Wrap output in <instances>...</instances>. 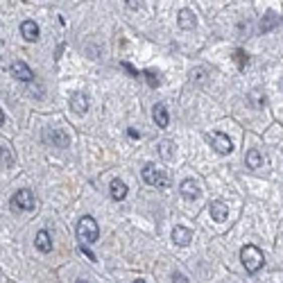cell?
Instances as JSON below:
<instances>
[{"mask_svg": "<svg viewBox=\"0 0 283 283\" xmlns=\"http://www.w3.org/2000/svg\"><path fill=\"white\" fill-rule=\"evenodd\" d=\"M98 238H100V227H98L96 218L91 215H84L77 224V240L79 245H96Z\"/></svg>", "mask_w": 283, "mask_h": 283, "instance_id": "cell-1", "label": "cell"}, {"mask_svg": "<svg viewBox=\"0 0 283 283\" xmlns=\"http://www.w3.org/2000/svg\"><path fill=\"white\" fill-rule=\"evenodd\" d=\"M240 260H242V265H245V269L249 274H256L265 265L263 251H260L256 245H245V247H242V249H240Z\"/></svg>", "mask_w": 283, "mask_h": 283, "instance_id": "cell-2", "label": "cell"}, {"mask_svg": "<svg viewBox=\"0 0 283 283\" xmlns=\"http://www.w3.org/2000/svg\"><path fill=\"white\" fill-rule=\"evenodd\" d=\"M143 179H145L150 186H156V188H168L170 186V179L165 177L161 170H156V165H152V163L143 165Z\"/></svg>", "mask_w": 283, "mask_h": 283, "instance_id": "cell-3", "label": "cell"}, {"mask_svg": "<svg viewBox=\"0 0 283 283\" xmlns=\"http://www.w3.org/2000/svg\"><path fill=\"white\" fill-rule=\"evenodd\" d=\"M12 206H14L16 211H32L34 206H37V200H34L32 191L21 188V191H16L14 197H12Z\"/></svg>", "mask_w": 283, "mask_h": 283, "instance_id": "cell-4", "label": "cell"}, {"mask_svg": "<svg viewBox=\"0 0 283 283\" xmlns=\"http://www.w3.org/2000/svg\"><path fill=\"white\" fill-rule=\"evenodd\" d=\"M206 141L213 145V150L218 152V154H231L233 152V143L229 141V136L222 132H211L209 136H206Z\"/></svg>", "mask_w": 283, "mask_h": 283, "instance_id": "cell-5", "label": "cell"}, {"mask_svg": "<svg viewBox=\"0 0 283 283\" xmlns=\"http://www.w3.org/2000/svg\"><path fill=\"white\" fill-rule=\"evenodd\" d=\"M209 211H211V218H213V222H224V220L229 218V206L224 204L222 200H215L209 204Z\"/></svg>", "mask_w": 283, "mask_h": 283, "instance_id": "cell-6", "label": "cell"}, {"mask_svg": "<svg viewBox=\"0 0 283 283\" xmlns=\"http://www.w3.org/2000/svg\"><path fill=\"white\" fill-rule=\"evenodd\" d=\"M12 75H14L19 82H32L34 79V73L30 70L28 64H23V61H14V64H12Z\"/></svg>", "mask_w": 283, "mask_h": 283, "instance_id": "cell-7", "label": "cell"}, {"mask_svg": "<svg viewBox=\"0 0 283 283\" xmlns=\"http://www.w3.org/2000/svg\"><path fill=\"white\" fill-rule=\"evenodd\" d=\"M172 240H174V245H179V247L191 245L193 231H191V229H186V227H181V224H177V227L172 229Z\"/></svg>", "mask_w": 283, "mask_h": 283, "instance_id": "cell-8", "label": "cell"}, {"mask_svg": "<svg viewBox=\"0 0 283 283\" xmlns=\"http://www.w3.org/2000/svg\"><path fill=\"white\" fill-rule=\"evenodd\" d=\"M70 109H73V114L84 116L88 111V98L84 93H73L70 96Z\"/></svg>", "mask_w": 283, "mask_h": 283, "instance_id": "cell-9", "label": "cell"}, {"mask_svg": "<svg viewBox=\"0 0 283 283\" xmlns=\"http://www.w3.org/2000/svg\"><path fill=\"white\" fill-rule=\"evenodd\" d=\"M179 193H181L183 200H197L200 197V186H197L195 179H186V181H181V186H179Z\"/></svg>", "mask_w": 283, "mask_h": 283, "instance_id": "cell-10", "label": "cell"}, {"mask_svg": "<svg viewBox=\"0 0 283 283\" xmlns=\"http://www.w3.org/2000/svg\"><path fill=\"white\" fill-rule=\"evenodd\" d=\"M43 141L50 143V145H55V147H66L68 145V136H66V132H61V129H52V132H48L46 136H43Z\"/></svg>", "mask_w": 283, "mask_h": 283, "instance_id": "cell-11", "label": "cell"}, {"mask_svg": "<svg viewBox=\"0 0 283 283\" xmlns=\"http://www.w3.org/2000/svg\"><path fill=\"white\" fill-rule=\"evenodd\" d=\"M195 25H197V19H195V14H193V10H188V7L179 10V28L181 30H193Z\"/></svg>", "mask_w": 283, "mask_h": 283, "instance_id": "cell-12", "label": "cell"}, {"mask_svg": "<svg viewBox=\"0 0 283 283\" xmlns=\"http://www.w3.org/2000/svg\"><path fill=\"white\" fill-rule=\"evenodd\" d=\"M21 34H23L25 41H37L39 39V25L34 21H23L21 23Z\"/></svg>", "mask_w": 283, "mask_h": 283, "instance_id": "cell-13", "label": "cell"}, {"mask_svg": "<svg viewBox=\"0 0 283 283\" xmlns=\"http://www.w3.org/2000/svg\"><path fill=\"white\" fill-rule=\"evenodd\" d=\"M152 116H154V123L159 125L161 129H165L168 127V123H170V116H168V109H165L163 105H154V109H152Z\"/></svg>", "mask_w": 283, "mask_h": 283, "instance_id": "cell-14", "label": "cell"}, {"mask_svg": "<svg viewBox=\"0 0 283 283\" xmlns=\"http://www.w3.org/2000/svg\"><path fill=\"white\" fill-rule=\"evenodd\" d=\"M34 245H37L39 251H43V254H48V251L52 249V238L48 231H39L37 236H34Z\"/></svg>", "mask_w": 283, "mask_h": 283, "instance_id": "cell-15", "label": "cell"}, {"mask_svg": "<svg viewBox=\"0 0 283 283\" xmlns=\"http://www.w3.org/2000/svg\"><path fill=\"white\" fill-rule=\"evenodd\" d=\"M127 186H125L120 179H116V181H111V197H114L116 202H120V200H125L127 197Z\"/></svg>", "mask_w": 283, "mask_h": 283, "instance_id": "cell-16", "label": "cell"}, {"mask_svg": "<svg viewBox=\"0 0 283 283\" xmlns=\"http://www.w3.org/2000/svg\"><path fill=\"white\" fill-rule=\"evenodd\" d=\"M245 163H247V168L256 170V168H260V165H263V156H260L258 150H249V152H247V156H245Z\"/></svg>", "mask_w": 283, "mask_h": 283, "instance_id": "cell-17", "label": "cell"}, {"mask_svg": "<svg viewBox=\"0 0 283 283\" xmlns=\"http://www.w3.org/2000/svg\"><path fill=\"white\" fill-rule=\"evenodd\" d=\"M174 143L172 141H161L159 143V154H161V159H165V161H170L174 156Z\"/></svg>", "mask_w": 283, "mask_h": 283, "instance_id": "cell-18", "label": "cell"}, {"mask_svg": "<svg viewBox=\"0 0 283 283\" xmlns=\"http://www.w3.org/2000/svg\"><path fill=\"white\" fill-rule=\"evenodd\" d=\"M276 23H278V16L274 14V12H267V14L263 16V23H260V32H267V30H272Z\"/></svg>", "mask_w": 283, "mask_h": 283, "instance_id": "cell-19", "label": "cell"}, {"mask_svg": "<svg viewBox=\"0 0 283 283\" xmlns=\"http://www.w3.org/2000/svg\"><path fill=\"white\" fill-rule=\"evenodd\" d=\"M233 59H236V66L240 70H245L247 64H249V57H247L245 50H240V48H236V50H233Z\"/></svg>", "mask_w": 283, "mask_h": 283, "instance_id": "cell-20", "label": "cell"}, {"mask_svg": "<svg viewBox=\"0 0 283 283\" xmlns=\"http://www.w3.org/2000/svg\"><path fill=\"white\" fill-rule=\"evenodd\" d=\"M143 75H145V82L150 84L152 88H156V86H159V84H161V75L156 73V70H145V73H143Z\"/></svg>", "mask_w": 283, "mask_h": 283, "instance_id": "cell-21", "label": "cell"}, {"mask_svg": "<svg viewBox=\"0 0 283 283\" xmlns=\"http://www.w3.org/2000/svg\"><path fill=\"white\" fill-rule=\"evenodd\" d=\"M79 249H82V251H84V254H86V258H88V260H98V258H96V254H93V251H91V249H88V247H86V245H79Z\"/></svg>", "mask_w": 283, "mask_h": 283, "instance_id": "cell-22", "label": "cell"}, {"mask_svg": "<svg viewBox=\"0 0 283 283\" xmlns=\"http://www.w3.org/2000/svg\"><path fill=\"white\" fill-rule=\"evenodd\" d=\"M123 68H125V70H127V73H132V75H134V77H138V70H136V68H134V66H132V64H127V61H123Z\"/></svg>", "mask_w": 283, "mask_h": 283, "instance_id": "cell-23", "label": "cell"}, {"mask_svg": "<svg viewBox=\"0 0 283 283\" xmlns=\"http://www.w3.org/2000/svg\"><path fill=\"white\" fill-rule=\"evenodd\" d=\"M127 136L136 141V138H141V132H136V129H134V127H129V129H127Z\"/></svg>", "mask_w": 283, "mask_h": 283, "instance_id": "cell-24", "label": "cell"}, {"mask_svg": "<svg viewBox=\"0 0 283 283\" xmlns=\"http://www.w3.org/2000/svg\"><path fill=\"white\" fill-rule=\"evenodd\" d=\"M172 283H188V278L183 276V274H174V276H172Z\"/></svg>", "mask_w": 283, "mask_h": 283, "instance_id": "cell-25", "label": "cell"}, {"mask_svg": "<svg viewBox=\"0 0 283 283\" xmlns=\"http://www.w3.org/2000/svg\"><path fill=\"white\" fill-rule=\"evenodd\" d=\"M127 5H129V7H132V10H136V7H141V3H134V0H129Z\"/></svg>", "mask_w": 283, "mask_h": 283, "instance_id": "cell-26", "label": "cell"}, {"mask_svg": "<svg viewBox=\"0 0 283 283\" xmlns=\"http://www.w3.org/2000/svg\"><path fill=\"white\" fill-rule=\"evenodd\" d=\"M5 125V114H3V109H0V127Z\"/></svg>", "mask_w": 283, "mask_h": 283, "instance_id": "cell-27", "label": "cell"}, {"mask_svg": "<svg viewBox=\"0 0 283 283\" xmlns=\"http://www.w3.org/2000/svg\"><path fill=\"white\" fill-rule=\"evenodd\" d=\"M75 283H88V281H86V278H77V281H75Z\"/></svg>", "mask_w": 283, "mask_h": 283, "instance_id": "cell-28", "label": "cell"}, {"mask_svg": "<svg viewBox=\"0 0 283 283\" xmlns=\"http://www.w3.org/2000/svg\"><path fill=\"white\" fill-rule=\"evenodd\" d=\"M134 283H145V281H143V278H136V281H134Z\"/></svg>", "mask_w": 283, "mask_h": 283, "instance_id": "cell-29", "label": "cell"}, {"mask_svg": "<svg viewBox=\"0 0 283 283\" xmlns=\"http://www.w3.org/2000/svg\"><path fill=\"white\" fill-rule=\"evenodd\" d=\"M0 156H3V150H0Z\"/></svg>", "mask_w": 283, "mask_h": 283, "instance_id": "cell-30", "label": "cell"}, {"mask_svg": "<svg viewBox=\"0 0 283 283\" xmlns=\"http://www.w3.org/2000/svg\"><path fill=\"white\" fill-rule=\"evenodd\" d=\"M281 88H283V82H281Z\"/></svg>", "mask_w": 283, "mask_h": 283, "instance_id": "cell-31", "label": "cell"}]
</instances>
